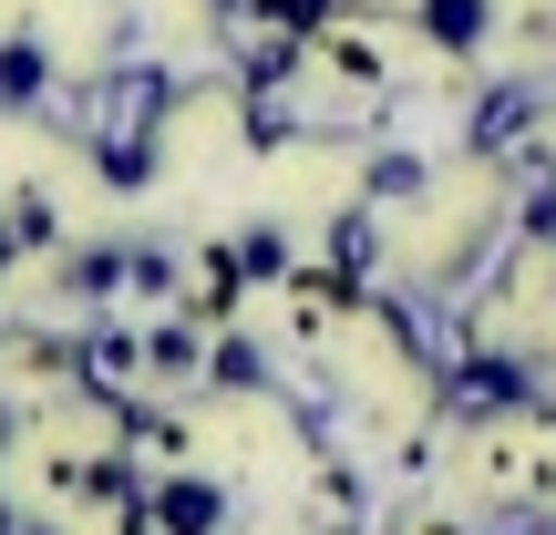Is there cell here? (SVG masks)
<instances>
[{"label": "cell", "mask_w": 556, "mask_h": 535, "mask_svg": "<svg viewBox=\"0 0 556 535\" xmlns=\"http://www.w3.org/2000/svg\"><path fill=\"white\" fill-rule=\"evenodd\" d=\"M144 535H227V484L197 474V463H176V474H155V495L135 505Z\"/></svg>", "instance_id": "obj_1"}, {"label": "cell", "mask_w": 556, "mask_h": 535, "mask_svg": "<svg viewBox=\"0 0 556 535\" xmlns=\"http://www.w3.org/2000/svg\"><path fill=\"white\" fill-rule=\"evenodd\" d=\"M144 381H155V392L206 381V330H197V319H165V330H144Z\"/></svg>", "instance_id": "obj_2"}, {"label": "cell", "mask_w": 556, "mask_h": 535, "mask_svg": "<svg viewBox=\"0 0 556 535\" xmlns=\"http://www.w3.org/2000/svg\"><path fill=\"white\" fill-rule=\"evenodd\" d=\"M206 381H217V392H268V351H258V340H248V330H227V340H206Z\"/></svg>", "instance_id": "obj_3"}, {"label": "cell", "mask_w": 556, "mask_h": 535, "mask_svg": "<svg viewBox=\"0 0 556 535\" xmlns=\"http://www.w3.org/2000/svg\"><path fill=\"white\" fill-rule=\"evenodd\" d=\"M0 238H11V258H21V247H62V206L41 196V186H21L11 217H0Z\"/></svg>", "instance_id": "obj_4"}, {"label": "cell", "mask_w": 556, "mask_h": 535, "mask_svg": "<svg viewBox=\"0 0 556 535\" xmlns=\"http://www.w3.org/2000/svg\"><path fill=\"white\" fill-rule=\"evenodd\" d=\"M62 278H73L83 309H103V298L124 289V247H73V258H62Z\"/></svg>", "instance_id": "obj_5"}, {"label": "cell", "mask_w": 556, "mask_h": 535, "mask_svg": "<svg viewBox=\"0 0 556 535\" xmlns=\"http://www.w3.org/2000/svg\"><path fill=\"white\" fill-rule=\"evenodd\" d=\"M41 82H52V52L41 41H0V103H31Z\"/></svg>", "instance_id": "obj_6"}, {"label": "cell", "mask_w": 556, "mask_h": 535, "mask_svg": "<svg viewBox=\"0 0 556 535\" xmlns=\"http://www.w3.org/2000/svg\"><path fill=\"white\" fill-rule=\"evenodd\" d=\"M238 268L258 278V289H278V278H289V238H278V227L258 217V227H248V238H238Z\"/></svg>", "instance_id": "obj_7"}, {"label": "cell", "mask_w": 556, "mask_h": 535, "mask_svg": "<svg viewBox=\"0 0 556 535\" xmlns=\"http://www.w3.org/2000/svg\"><path fill=\"white\" fill-rule=\"evenodd\" d=\"M11 525H21V505H11V495H0V535H11Z\"/></svg>", "instance_id": "obj_8"}]
</instances>
